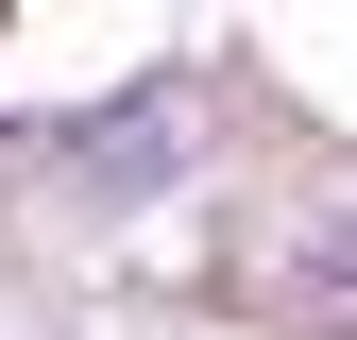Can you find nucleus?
<instances>
[{"label":"nucleus","mask_w":357,"mask_h":340,"mask_svg":"<svg viewBox=\"0 0 357 340\" xmlns=\"http://www.w3.org/2000/svg\"><path fill=\"white\" fill-rule=\"evenodd\" d=\"M238 289H255L273 323H306V340H340V323H357V204H306V222H273Z\"/></svg>","instance_id":"nucleus-1"}]
</instances>
